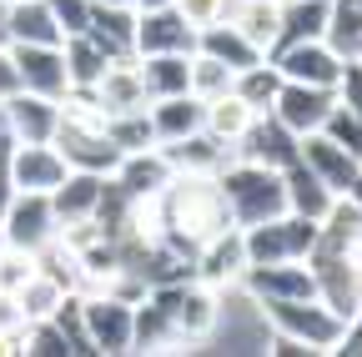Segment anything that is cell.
Returning <instances> with one entry per match:
<instances>
[{"label": "cell", "mask_w": 362, "mask_h": 357, "mask_svg": "<svg viewBox=\"0 0 362 357\" xmlns=\"http://www.w3.org/2000/svg\"><path fill=\"white\" fill-rule=\"evenodd\" d=\"M156 216H161V237L176 242L181 252H192L211 237H221L226 227H237L226 211L221 182L206 171H171V182L156 192Z\"/></svg>", "instance_id": "obj_1"}, {"label": "cell", "mask_w": 362, "mask_h": 357, "mask_svg": "<svg viewBox=\"0 0 362 357\" xmlns=\"http://www.w3.org/2000/svg\"><path fill=\"white\" fill-rule=\"evenodd\" d=\"M221 182V197H226V211H232L237 227H257L267 216H282L287 211V187H282V171L272 166H257V161H232L216 171Z\"/></svg>", "instance_id": "obj_2"}, {"label": "cell", "mask_w": 362, "mask_h": 357, "mask_svg": "<svg viewBox=\"0 0 362 357\" xmlns=\"http://www.w3.org/2000/svg\"><path fill=\"white\" fill-rule=\"evenodd\" d=\"M257 307H262V317H267L272 332L297 337L312 357H332V347L342 337V322H347L322 297H277V302H257Z\"/></svg>", "instance_id": "obj_3"}, {"label": "cell", "mask_w": 362, "mask_h": 357, "mask_svg": "<svg viewBox=\"0 0 362 357\" xmlns=\"http://www.w3.org/2000/svg\"><path fill=\"white\" fill-rule=\"evenodd\" d=\"M161 312L166 322L187 337L192 347H206V337L216 332V317H221V292L206 287L202 277H181V282H166V287H151L146 292Z\"/></svg>", "instance_id": "obj_4"}, {"label": "cell", "mask_w": 362, "mask_h": 357, "mask_svg": "<svg viewBox=\"0 0 362 357\" xmlns=\"http://www.w3.org/2000/svg\"><path fill=\"white\" fill-rule=\"evenodd\" d=\"M247 242V267H267V262H307L312 242H317V221L282 211V216H267L257 227H242Z\"/></svg>", "instance_id": "obj_5"}, {"label": "cell", "mask_w": 362, "mask_h": 357, "mask_svg": "<svg viewBox=\"0 0 362 357\" xmlns=\"http://www.w3.org/2000/svg\"><path fill=\"white\" fill-rule=\"evenodd\" d=\"M81 317H86L90 352H101V357L131 352V327H136V307L131 302H121L111 292H81Z\"/></svg>", "instance_id": "obj_6"}, {"label": "cell", "mask_w": 362, "mask_h": 357, "mask_svg": "<svg viewBox=\"0 0 362 357\" xmlns=\"http://www.w3.org/2000/svg\"><path fill=\"white\" fill-rule=\"evenodd\" d=\"M56 211H51V197L45 192H16L6 216H0V237L6 247H21V252H40L45 242H56Z\"/></svg>", "instance_id": "obj_7"}, {"label": "cell", "mask_w": 362, "mask_h": 357, "mask_svg": "<svg viewBox=\"0 0 362 357\" xmlns=\"http://www.w3.org/2000/svg\"><path fill=\"white\" fill-rule=\"evenodd\" d=\"M192 51H197V25L176 6L136 11V56H192Z\"/></svg>", "instance_id": "obj_8"}, {"label": "cell", "mask_w": 362, "mask_h": 357, "mask_svg": "<svg viewBox=\"0 0 362 357\" xmlns=\"http://www.w3.org/2000/svg\"><path fill=\"white\" fill-rule=\"evenodd\" d=\"M6 51H11V61H16L21 91L51 96V101H61V96L71 91V76H66L61 46H21V40H6Z\"/></svg>", "instance_id": "obj_9"}, {"label": "cell", "mask_w": 362, "mask_h": 357, "mask_svg": "<svg viewBox=\"0 0 362 357\" xmlns=\"http://www.w3.org/2000/svg\"><path fill=\"white\" fill-rule=\"evenodd\" d=\"M272 61H277L282 81H302V86H322V91H332V86L342 81V56L327 46V40H297V46H282L272 51Z\"/></svg>", "instance_id": "obj_10"}, {"label": "cell", "mask_w": 362, "mask_h": 357, "mask_svg": "<svg viewBox=\"0 0 362 357\" xmlns=\"http://www.w3.org/2000/svg\"><path fill=\"white\" fill-rule=\"evenodd\" d=\"M237 156H242V161H257V166H272V171H287V166L302 156V136H292V131L272 116V111H262V116L242 131Z\"/></svg>", "instance_id": "obj_11"}, {"label": "cell", "mask_w": 362, "mask_h": 357, "mask_svg": "<svg viewBox=\"0 0 362 357\" xmlns=\"http://www.w3.org/2000/svg\"><path fill=\"white\" fill-rule=\"evenodd\" d=\"M192 267H197V277H202L206 287L232 292V287L242 282V272H247V242H242V227H226L221 237L202 242L197 257H192Z\"/></svg>", "instance_id": "obj_12"}, {"label": "cell", "mask_w": 362, "mask_h": 357, "mask_svg": "<svg viewBox=\"0 0 362 357\" xmlns=\"http://www.w3.org/2000/svg\"><path fill=\"white\" fill-rule=\"evenodd\" d=\"M337 106L332 91H322V86H302V81H282L277 91V106H272V116H277L292 136H312V131H322L327 111Z\"/></svg>", "instance_id": "obj_13"}, {"label": "cell", "mask_w": 362, "mask_h": 357, "mask_svg": "<svg viewBox=\"0 0 362 357\" xmlns=\"http://www.w3.org/2000/svg\"><path fill=\"white\" fill-rule=\"evenodd\" d=\"M66 156L51 141H16L11 146V176H16V192H45L51 197L66 182Z\"/></svg>", "instance_id": "obj_14"}, {"label": "cell", "mask_w": 362, "mask_h": 357, "mask_svg": "<svg viewBox=\"0 0 362 357\" xmlns=\"http://www.w3.org/2000/svg\"><path fill=\"white\" fill-rule=\"evenodd\" d=\"M242 287L257 302H277V297H317V277L307 262H267V267H247Z\"/></svg>", "instance_id": "obj_15"}, {"label": "cell", "mask_w": 362, "mask_h": 357, "mask_svg": "<svg viewBox=\"0 0 362 357\" xmlns=\"http://www.w3.org/2000/svg\"><path fill=\"white\" fill-rule=\"evenodd\" d=\"M56 116H61V101L35 96V91H16L6 106H0V121H6L11 141H51L56 136Z\"/></svg>", "instance_id": "obj_16"}, {"label": "cell", "mask_w": 362, "mask_h": 357, "mask_svg": "<svg viewBox=\"0 0 362 357\" xmlns=\"http://www.w3.org/2000/svg\"><path fill=\"white\" fill-rule=\"evenodd\" d=\"M161 156L171 161V171H206V176H216L221 166L237 161V146L216 141L202 126V131H192V136H181V141H161Z\"/></svg>", "instance_id": "obj_17"}, {"label": "cell", "mask_w": 362, "mask_h": 357, "mask_svg": "<svg viewBox=\"0 0 362 357\" xmlns=\"http://www.w3.org/2000/svg\"><path fill=\"white\" fill-rule=\"evenodd\" d=\"M302 161H307V166L327 182V192H332V197H347V192H352V182L362 176V161H357L352 151H342L337 141H327L322 131L302 136Z\"/></svg>", "instance_id": "obj_18"}, {"label": "cell", "mask_w": 362, "mask_h": 357, "mask_svg": "<svg viewBox=\"0 0 362 357\" xmlns=\"http://www.w3.org/2000/svg\"><path fill=\"white\" fill-rule=\"evenodd\" d=\"M96 101L106 106V116H116V111H146L151 101H146V86H141V66H136V56H121V61H111L101 76H96Z\"/></svg>", "instance_id": "obj_19"}, {"label": "cell", "mask_w": 362, "mask_h": 357, "mask_svg": "<svg viewBox=\"0 0 362 357\" xmlns=\"http://www.w3.org/2000/svg\"><path fill=\"white\" fill-rule=\"evenodd\" d=\"M6 40H21V46H61L66 30H61L56 11L45 0H11L6 6Z\"/></svg>", "instance_id": "obj_20"}, {"label": "cell", "mask_w": 362, "mask_h": 357, "mask_svg": "<svg viewBox=\"0 0 362 357\" xmlns=\"http://www.w3.org/2000/svg\"><path fill=\"white\" fill-rule=\"evenodd\" d=\"M111 182L126 192V197H156L166 182H171V161L161 156V146H146V151H126L111 171Z\"/></svg>", "instance_id": "obj_21"}, {"label": "cell", "mask_w": 362, "mask_h": 357, "mask_svg": "<svg viewBox=\"0 0 362 357\" xmlns=\"http://www.w3.org/2000/svg\"><path fill=\"white\" fill-rule=\"evenodd\" d=\"M226 21H232L262 56H272L277 40H282V0H232Z\"/></svg>", "instance_id": "obj_22"}, {"label": "cell", "mask_w": 362, "mask_h": 357, "mask_svg": "<svg viewBox=\"0 0 362 357\" xmlns=\"http://www.w3.org/2000/svg\"><path fill=\"white\" fill-rule=\"evenodd\" d=\"M282 187H287V211H297V216H307V221H322L327 206L337 201V197L327 192V182H322V176H317L302 156L282 171Z\"/></svg>", "instance_id": "obj_23"}, {"label": "cell", "mask_w": 362, "mask_h": 357, "mask_svg": "<svg viewBox=\"0 0 362 357\" xmlns=\"http://www.w3.org/2000/svg\"><path fill=\"white\" fill-rule=\"evenodd\" d=\"M197 51L216 56L221 66H232V71H247V66L267 61V56L252 46V40H247L232 21H211V25H202V30H197Z\"/></svg>", "instance_id": "obj_24"}, {"label": "cell", "mask_w": 362, "mask_h": 357, "mask_svg": "<svg viewBox=\"0 0 362 357\" xmlns=\"http://www.w3.org/2000/svg\"><path fill=\"white\" fill-rule=\"evenodd\" d=\"M131 352H192V342L166 322V312L151 297H141L136 302V327H131Z\"/></svg>", "instance_id": "obj_25"}, {"label": "cell", "mask_w": 362, "mask_h": 357, "mask_svg": "<svg viewBox=\"0 0 362 357\" xmlns=\"http://www.w3.org/2000/svg\"><path fill=\"white\" fill-rule=\"evenodd\" d=\"M146 111H151V126H156V141H181V136H192V131L206 126V101H197L192 91L151 101Z\"/></svg>", "instance_id": "obj_26"}, {"label": "cell", "mask_w": 362, "mask_h": 357, "mask_svg": "<svg viewBox=\"0 0 362 357\" xmlns=\"http://www.w3.org/2000/svg\"><path fill=\"white\" fill-rule=\"evenodd\" d=\"M136 66H141L146 101H166V96L192 91V56H136Z\"/></svg>", "instance_id": "obj_27"}, {"label": "cell", "mask_w": 362, "mask_h": 357, "mask_svg": "<svg viewBox=\"0 0 362 357\" xmlns=\"http://www.w3.org/2000/svg\"><path fill=\"white\" fill-rule=\"evenodd\" d=\"M101 187H106V176H96V171H66V182L51 192V211H56V221H81V216H96Z\"/></svg>", "instance_id": "obj_28"}, {"label": "cell", "mask_w": 362, "mask_h": 357, "mask_svg": "<svg viewBox=\"0 0 362 357\" xmlns=\"http://www.w3.org/2000/svg\"><path fill=\"white\" fill-rule=\"evenodd\" d=\"M86 30L101 40V51H106L111 61L136 56V11H121V6H96V0H90V25H86Z\"/></svg>", "instance_id": "obj_29"}, {"label": "cell", "mask_w": 362, "mask_h": 357, "mask_svg": "<svg viewBox=\"0 0 362 357\" xmlns=\"http://www.w3.org/2000/svg\"><path fill=\"white\" fill-rule=\"evenodd\" d=\"M322 40L352 66L362 61V0H327V30Z\"/></svg>", "instance_id": "obj_30"}, {"label": "cell", "mask_w": 362, "mask_h": 357, "mask_svg": "<svg viewBox=\"0 0 362 357\" xmlns=\"http://www.w3.org/2000/svg\"><path fill=\"white\" fill-rule=\"evenodd\" d=\"M61 56H66V76L71 86H96V76L111 66V56L101 51V40L90 35V30H76L61 40Z\"/></svg>", "instance_id": "obj_31"}, {"label": "cell", "mask_w": 362, "mask_h": 357, "mask_svg": "<svg viewBox=\"0 0 362 357\" xmlns=\"http://www.w3.org/2000/svg\"><path fill=\"white\" fill-rule=\"evenodd\" d=\"M327 30V0H282V46H297V40H322Z\"/></svg>", "instance_id": "obj_32"}, {"label": "cell", "mask_w": 362, "mask_h": 357, "mask_svg": "<svg viewBox=\"0 0 362 357\" xmlns=\"http://www.w3.org/2000/svg\"><path fill=\"white\" fill-rule=\"evenodd\" d=\"M232 91L262 116V111H272L277 106V91H282V71H277V61H257V66H247V71H237V81H232Z\"/></svg>", "instance_id": "obj_33"}, {"label": "cell", "mask_w": 362, "mask_h": 357, "mask_svg": "<svg viewBox=\"0 0 362 357\" xmlns=\"http://www.w3.org/2000/svg\"><path fill=\"white\" fill-rule=\"evenodd\" d=\"M257 121V111L237 96V91H226V96H216V101H206V131H211V136L216 141H242V131Z\"/></svg>", "instance_id": "obj_34"}, {"label": "cell", "mask_w": 362, "mask_h": 357, "mask_svg": "<svg viewBox=\"0 0 362 357\" xmlns=\"http://www.w3.org/2000/svg\"><path fill=\"white\" fill-rule=\"evenodd\" d=\"M106 136L116 141V151H146V146H161L156 141V126H151V111H116L106 116Z\"/></svg>", "instance_id": "obj_35"}, {"label": "cell", "mask_w": 362, "mask_h": 357, "mask_svg": "<svg viewBox=\"0 0 362 357\" xmlns=\"http://www.w3.org/2000/svg\"><path fill=\"white\" fill-rule=\"evenodd\" d=\"M61 297H66V287L56 282V277H45L40 267L16 287V302H21V312H25V322H35V317H51V312L61 307Z\"/></svg>", "instance_id": "obj_36"}, {"label": "cell", "mask_w": 362, "mask_h": 357, "mask_svg": "<svg viewBox=\"0 0 362 357\" xmlns=\"http://www.w3.org/2000/svg\"><path fill=\"white\" fill-rule=\"evenodd\" d=\"M232 81H237L232 66H221V61L206 56V51H192V96H197V101L226 96V91H232Z\"/></svg>", "instance_id": "obj_37"}, {"label": "cell", "mask_w": 362, "mask_h": 357, "mask_svg": "<svg viewBox=\"0 0 362 357\" xmlns=\"http://www.w3.org/2000/svg\"><path fill=\"white\" fill-rule=\"evenodd\" d=\"M322 136H327V141H337L342 151H352V156L362 161V116H357V111H347L342 101L327 111V121H322Z\"/></svg>", "instance_id": "obj_38"}, {"label": "cell", "mask_w": 362, "mask_h": 357, "mask_svg": "<svg viewBox=\"0 0 362 357\" xmlns=\"http://www.w3.org/2000/svg\"><path fill=\"white\" fill-rule=\"evenodd\" d=\"M51 322L66 332V342H71V352H90V337H86V317H81V292H66L61 297V307L51 312Z\"/></svg>", "instance_id": "obj_39"}, {"label": "cell", "mask_w": 362, "mask_h": 357, "mask_svg": "<svg viewBox=\"0 0 362 357\" xmlns=\"http://www.w3.org/2000/svg\"><path fill=\"white\" fill-rule=\"evenodd\" d=\"M30 272H35V252L0 247V292H16V287H21Z\"/></svg>", "instance_id": "obj_40"}, {"label": "cell", "mask_w": 362, "mask_h": 357, "mask_svg": "<svg viewBox=\"0 0 362 357\" xmlns=\"http://www.w3.org/2000/svg\"><path fill=\"white\" fill-rule=\"evenodd\" d=\"M171 6L187 16L197 30L202 25H211V21H226V11H232V0H171Z\"/></svg>", "instance_id": "obj_41"}, {"label": "cell", "mask_w": 362, "mask_h": 357, "mask_svg": "<svg viewBox=\"0 0 362 357\" xmlns=\"http://www.w3.org/2000/svg\"><path fill=\"white\" fill-rule=\"evenodd\" d=\"M45 6L56 11V21H61L66 35H76V30L90 25V0H45Z\"/></svg>", "instance_id": "obj_42"}, {"label": "cell", "mask_w": 362, "mask_h": 357, "mask_svg": "<svg viewBox=\"0 0 362 357\" xmlns=\"http://www.w3.org/2000/svg\"><path fill=\"white\" fill-rule=\"evenodd\" d=\"M332 96H337L347 111H357V116H362V61L342 66V81L332 86Z\"/></svg>", "instance_id": "obj_43"}, {"label": "cell", "mask_w": 362, "mask_h": 357, "mask_svg": "<svg viewBox=\"0 0 362 357\" xmlns=\"http://www.w3.org/2000/svg\"><path fill=\"white\" fill-rule=\"evenodd\" d=\"M11 131H0V216H6L11 197H16V176H11Z\"/></svg>", "instance_id": "obj_44"}, {"label": "cell", "mask_w": 362, "mask_h": 357, "mask_svg": "<svg viewBox=\"0 0 362 357\" xmlns=\"http://www.w3.org/2000/svg\"><path fill=\"white\" fill-rule=\"evenodd\" d=\"M332 357H362V312H352V317L342 322V337H337Z\"/></svg>", "instance_id": "obj_45"}, {"label": "cell", "mask_w": 362, "mask_h": 357, "mask_svg": "<svg viewBox=\"0 0 362 357\" xmlns=\"http://www.w3.org/2000/svg\"><path fill=\"white\" fill-rule=\"evenodd\" d=\"M21 91V76H16V61H11V51L0 46V106H6L11 96Z\"/></svg>", "instance_id": "obj_46"}, {"label": "cell", "mask_w": 362, "mask_h": 357, "mask_svg": "<svg viewBox=\"0 0 362 357\" xmlns=\"http://www.w3.org/2000/svg\"><path fill=\"white\" fill-rule=\"evenodd\" d=\"M161 6H171V0H136V11H161Z\"/></svg>", "instance_id": "obj_47"}, {"label": "cell", "mask_w": 362, "mask_h": 357, "mask_svg": "<svg viewBox=\"0 0 362 357\" xmlns=\"http://www.w3.org/2000/svg\"><path fill=\"white\" fill-rule=\"evenodd\" d=\"M96 6H121V11H136V0H96Z\"/></svg>", "instance_id": "obj_48"}, {"label": "cell", "mask_w": 362, "mask_h": 357, "mask_svg": "<svg viewBox=\"0 0 362 357\" xmlns=\"http://www.w3.org/2000/svg\"><path fill=\"white\" fill-rule=\"evenodd\" d=\"M352 201H357V211H362V176H357V182H352V192H347Z\"/></svg>", "instance_id": "obj_49"}, {"label": "cell", "mask_w": 362, "mask_h": 357, "mask_svg": "<svg viewBox=\"0 0 362 357\" xmlns=\"http://www.w3.org/2000/svg\"><path fill=\"white\" fill-rule=\"evenodd\" d=\"M0 46H6V0H0Z\"/></svg>", "instance_id": "obj_50"}, {"label": "cell", "mask_w": 362, "mask_h": 357, "mask_svg": "<svg viewBox=\"0 0 362 357\" xmlns=\"http://www.w3.org/2000/svg\"><path fill=\"white\" fill-rule=\"evenodd\" d=\"M6 6H11V0H6Z\"/></svg>", "instance_id": "obj_51"}]
</instances>
